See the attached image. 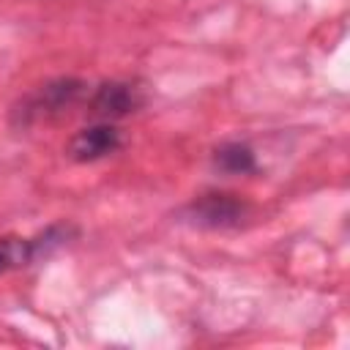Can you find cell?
<instances>
[{
	"label": "cell",
	"mask_w": 350,
	"mask_h": 350,
	"mask_svg": "<svg viewBox=\"0 0 350 350\" xmlns=\"http://www.w3.org/2000/svg\"><path fill=\"white\" fill-rule=\"evenodd\" d=\"M88 82L79 77H55L36 85L30 93L19 96L8 109V123L14 129H33L38 123H52L68 115L88 98Z\"/></svg>",
	"instance_id": "obj_1"
},
{
	"label": "cell",
	"mask_w": 350,
	"mask_h": 350,
	"mask_svg": "<svg viewBox=\"0 0 350 350\" xmlns=\"http://www.w3.org/2000/svg\"><path fill=\"white\" fill-rule=\"evenodd\" d=\"M79 238V227L74 221H55L36 235H3L0 238V276L11 271H22L55 257L71 241Z\"/></svg>",
	"instance_id": "obj_2"
},
{
	"label": "cell",
	"mask_w": 350,
	"mask_h": 350,
	"mask_svg": "<svg viewBox=\"0 0 350 350\" xmlns=\"http://www.w3.org/2000/svg\"><path fill=\"white\" fill-rule=\"evenodd\" d=\"M252 213V205L232 191H202L178 208V221L197 230H232L241 227Z\"/></svg>",
	"instance_id": "obj_3"
},
{
	"label": "cell",
	"mask_w": 350,
	"mask_h": 350,
	"mask_svg": "<svg viewBox=\"0 0 350 350\" xmlns=\"http://www.w3.org/2000/svg\"><path fill=\"white\" fill-rule=\"evenodd\" d=\"M145 104L142 90L134 82L126 79H107L98 82L90 93H88V115L96 120H120L131 112H137Z\"/></svg>",
	"instance_id": "obj_4"
},
{
	"label": "cell",
	"mask_w": 350,
	"mask_h": 350,
	"mask_svg": "<svg viewBox=\"0 0 350 350\" xmlns=\"http://www.w3.org/2000/svg\"><path fill=\"white\" fill-rule=\"evenodd\" d=\"M120 148H123L120 129L115 123H109V120H96V123L79 129L68 139L66 153L77 164H90V161H98V159H107V156L118 153Z\"/></svg>",
	"instance_id": "obj_5"
},
{
	"label": "cell",
	"mask_w": 350,
	"mask_h": 350,
	"mask_svg": "<svg viewBox=\"0 0 350 350\" xmlns=\"http://www.w3.org/2000/svg\"><path fill=\"white\" fill-rule=\"evenodd\" d=\"M211 164H213V170H219L224 175H252L260 170L254 148L241 139H230V142H221L219 148H213Z\"/></svg>",
	"instance_id": "obj_6"
}]
</instances>
